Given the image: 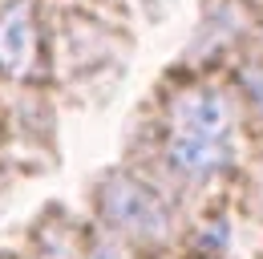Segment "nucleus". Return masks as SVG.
<instances>
[{
	"label": "nucleus",
	"instance_id": "nucleus-1",
	"mask_svg": "<svg viewBox=\"0 0 263 259\" xmlns=\"http://www.w3.org/2000/svg\"><path fill=\"white\" fill-rule=\"evenodd\" d=\"M170 158L178 170L186 174H206V170H219L227 162V150H223V138H198V134H178Z\"/></svg>",
	"mask_w": 263,
	"mask_h": 259
},
{
	"label": "nucleus",
	"instance_id": "nucleus-2",
	"mask_svg": "<svg viewBox=\"0 0 263 259\" xmlns=\"http://www.w3.org/2000/svg\"><path fill=\"white\" fill-rule=\"evenodd\" d=\"M118 219H122L126 227H134V231H142V235L166 231L162 207H158L146 191H138V187H126V191L118 194Z\"/></svg>",
	"mask_w": 263,
	"mask_h": 259
},
{
	"label": "nucleus",
	"instance_id": "nucleus-3",
	"mask_svg": "<svg viewBox=\"0 0 263 259\" xmlns=\"http://www.w3.org/2000/svg\"><path fill=\"white\" fill-rule=\"evenodd\" d=\"M25 36H29V29H25V12L16 8V12L0 25V45H4V53H8V57H16V53H21V45H25Z\"/></svg>",
	"mask_w": 263,
	"mask_h": 259
},
{
	"label": "nucleus",
	"instance_id": "nucleus-4",
	"mask_svg": "<svg viewBox=\"0 0 263 259\" xmlns=\"http://www.w3.org/2000/svg\"><path fill=\"white\" fill-rule=\"evenodd\" d=\"M98 259H114V255H109V251H105V255H98Z\"/></svg>",
	"mask_w": 263,
	"mask_h": 259
}]
</instances>
